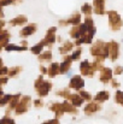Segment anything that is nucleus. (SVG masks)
Masks as SVG:
<instances>
[{
  "instance_id": "1",
  "label": "nucleus",
  "mask_w": 123,
  "mask_h": 124,
  "mask_svg": "<svg viewBox=\"0 0 123 124\" xmlns=\"http://www.w3.org/2000/svg\"><path fill=\"white\" fill-rule=\"evenodd\" d=\"M34 88H35L38 95H39L40 98H43V96H46V95L48 94V92L52 89V83L48 82V81H45V80H43V75H40V76L36 78L35 83H34Z\"/></svg>"
},
{
  "instance_id": "2",
  "label": "nucleus",
  "mask_w": 123,
  "mask_h": 124,
  "mask_svg": "<svg viewBox=\"0 0 123 124\" xmlns=\"http://www.w3.org/2000/svg\"><path fill=\"white\" fill-rule=\"evenodd\" d=\"M90 54L95 58V57H103V58H107V51H106V46L105 42L101 40H97L90 47Z\"/></svg>"
},
{
  "instance_id": "3",
  "label": "nucleus",
  "mask_w": 123,
  "mask_h": 124,
  "mask_svg": "<svg viewBox=\"0 0 123 124\" xmlns=\"http://www.w3.org/2000/svg\"><path fill=\"white\" fill-rule=\"evenodd\" d=\"M106 13L109 16V25L111 30H120L123 27V21L121 19L120 15L116 11H107Z\"/></svg>"
},
{
  "instance_id": "4",
  "label": "nucleus",
  "mask_w": 123,
  "mask_h": 124,
  "mask_svg": "<svg viewBox=\"0 0 123 124\" xmlns=\"http://www.w3.org/2000/svg\"><path fill=\"white\" fill-rule=\"evenodd\" d=\"M105 46H106V51H107V57L110 58L111 62H115L120 55V45H118V42L111 40V41L106 42Z\"/></svg>"
},
{
  "instance_id": "5",
  "label": "nucleus",
  "mask_w": 123,
  "mask_h": 124,
  "mask_svg": "<svg viewBox=\"0 0 123 124\" xmlns=\"http://www.w3.org/2000/svg\"><path fill=\"white\" fill-rule=\"evenodd\" d=\"M30 102H32V98L30 96H23V98H21L18 105L15 108V112L17 115H23V113L28 112V110L30 107Z\"/></svg>"
},
{
  "instance_id": "6",
  "label": "nucleus",
  "mask_w": 123,
  "mask_h": 124,
  "mask_svg": "<svg viewBox=\"0 0 123 124\" xmlns=\"http://www.w3.org/2000/svg\"><path fill=\"white\" fill-rule=\"evenodd\" d=\"M56 31H57V28L56 27H52L51 29H48L47 30V33H46V36L43 38V40H42V45L45 46V47H52L53 45H54V42H56Z\"/></svg>"
},
{
  "instance_id": "7",
  "label": "nucleus",
  "mask_w": 123,
  "mask_h": 124,
  "mask_svg": "<svg viewBox=\"0 0 123 124\" xmlns=\"http://www.w3.org/2000/svg\"><path fill=\"white\" fill-rule=\"evenodd\" d=\"M87 31H88V28H87V27L84 25V23H83V24H79V25H76V27H73L71 30L69 31V35H70V38L77 40V39L82 38Z\"/></svg>"
},
{
  "instance_id": "8",
  "label": "nucleus",
  "mask_w": 123,
  "mask_h": 124,
  "mask_svg": "<svg viewBox=\"0 0 123 124\" xmlns=\"http://www.w3.org/2000/svg\"><path fill=\"white\" fill-rule=\"evenodd\" d=\"M80 71H81V75L87 76V77H93V75H94V70L92 68V64L88 60H83L81 63Z\"/></svg>"
},
{
  "instance_id": "9",
  "label": "nucleus",
  "mask_w": 123,
  "mask_h": 124,
  "mask_svg": "<svg viewBox=\"0 0 123 124\" xmlns=\"http://www.w3.org/2000/svg\"><path fill=\"white\" fill-rule=\"evenodd\" d=\"M83 87H84V81L81 76L75 75L74 77H71V80L69 82V88L75 89V90H81Z\"/></svg>"
},
{
  "instance_id": "10",
  "label": "nucleus",
  "mask_w": 123,
  "mask_h": 124,
  "mask_svg": "<svg viewBox=\"0 0 123 124\" xmlns=\"http://www.w3.org/2000/svg\"><path fill=\"white\" fill-rule=\"evenodd\" d=\"M100 82L104 84H107L112 80V70L110 68H103L100 70V76H99Z\"/></svg>"
},
{
  "instance_id": "11",
  "label": "nucleus",
  "mask_w": 123,
  "mask_h": 124,
  "mask_svg": "<svg viewBox=\"0 0 123 124\" xmlns=\"http://www.w3.org/2000/svg\"><path fill=\"white\" fill-rule=\"evenodd\" d=\"M71 63H73V59L70 55H64L63 57V62L59 64V72L60 74H66L69 70H70V66H71Z\"/></svg>"
},
{
  "instance_id": "12",
  "label": "nucleus",
  "mask_w": 123,
  "mask_h": 124,
  "mask_svg": "<svg viewBox=\"0 0 123 124\" xmlns=\"http://www.w3.org/2000/svg\"><path fill=\"white\" fill-rule=\"evenodd\" d=\"M93 12L97 15H106L105 10V0H94L93 1Z\"/></svg>"
},
{
  "instance_id": "13",
  "label": "nucleus",
  "mask_w": 123,
  "mask_h": 124,
  "mask_svg": "<svg viewBox=\"0 0 123 124\" xmlns=\"http://www.w3.org/2000/svg\"><path fill=\"white\" fill-rule=\"evenodd\" d=\"M19 100H21V94H15V95H12V96H11V99H10V101H8V104H7L6 116H8V113H10L12 110H15V108H16V106L18 105Z\"/></svg>"
},
{
  "instance_id": "14",
  "label": "nucleus",
  "mask_w": 123,
  "mask_h": 124,
  "mask_svg": "<svg viewBox=\"0 0 123 124\" xmlns=\"http://www.w3.org/2000/svg\"><path fill=\"white\" fill-rule=\"evenodd\" d=\"M100 110H101V105L99 102H89L84 107V113L86 115H93V113H95Z\"/></svg>"
},
{
  "instance_id": "15",
  "label": "nucleus",
  "mask_w": 123,
  "mask_h": 124,
  "mask_svg": "<svg viewBox=\"0 0 123 124\" xmlns=\"http://www.w3.org/2000/svg\"><path fill=\"white\" fill-rule=\"evenodd\" d=\"M49 110H51L52 112H54V115H56V118H57V119L64 115L63 105H62V104H59V102H52V104H51V106H49Z\"/></svg>"
},
{
  "instance_id": "16",
  "label": "nucleus",
  "mask_w": 123,
  "mask_h": 124,
  "mask_svg": "<svg viewBox=\"0 0 123 124\" xmlns=\"http://www.w3.org/2000/svg\"><path fill=\"white\" fill-rule=\"evenodd\" d=\"M36 24L35 23H30L29 25H27L25 28H23L22 30H21V36H23V38H27V36H29V35H33L35 31H36Z\"/></svg>"
},
{
  "instance_id": "17",
  "label": "nucleus",
  "mask_w": 123,
  "mask_h": 124,
  "mask_svg": "<svg viewBox=\"0 0 123 124\" xmlns=\"http://www.w3.org/2000/svg\"><path fill=\"white\" fill-rule=\"evenodd\" d=\"M74 49V43L71 41H65L60 47H59V53L63 55H66L69 52H71Z\"/></svg>"
},
{
  "instance_id": "18",
  "label": "nucleus",
  "mask_w": 123,
  "mask_h": 124,
  "mask_svg": "<svg viewBox=\"0 0 123 124\" xmlns=\"http://www.w3.org/2000/svg\"><path fill=\"white\" fill-rule=\"evenodd\" d=\"M68 100H69L75 107H80L82 104L84 102V100L82 99L79 94H70L69 98H68Z\"/></svg>"
},
{
  "instance_id": "19",
  "label": "nucleus",
  "mask_w": 123,
  "mask_h": 124,
  "mask_svg": "<svg viewBox=\"0 0 123 124\" xmlns=\"http://www.w3.org/2000/svg\"><path fill=\"white\" fill-rule=\"evenodd\" d=\"M59 72V64L58 63H52L48 68H47V75L49 77H56Z\"/></svg>"
},
{
  "instance_id": "20",
  "label": "nucleus",
  "mask_w": 123,
  "mask_h": 124,
  "mask_svg": "<svg viewBox=\"0 0 123 124\" xmlns=\"http://www.w3.org/2000/svg\"><path fill=\"white\" fill-rule=\"evenodd\" d=\"M66 22H68V24H71L74 27L81 24V15H80V12H74L71 15V17L69 19H66Z\"/></svg>"
},
{
  "instance_id": "21",
  "label": "nucleus",
  "mask_w": 123,
  "mask_h": 124,
  "mask_svg": "<svg viewBox=\"0 0 123 124\" xmlns=\"http://www.w3.org/2000/svg\"><path fill=\"white\" fill-rule=\"evenodd\" d=\"M63 110H64V113L68 112V113H73V115H76L77 113V107H75L71 102H69L68 100H65L63 104Z\"/></svg>"
},
{
  "instance_id": "22",
  "label": "nucleus",
  "mask_w": 123,
  "mask_h": 124,
  "mask_svg": "<svg viewBox=\"0 0 123 124\" xmlns=\"http://www.w3.org/2000/svg\"><path fill=\"white\" fill-rule=\"evenodd\" d=\"M28 22V18L25 17V16H23V15H21V16H17L16 18H13L12 21H10V25H24L25 23Z\"/></svg>"
},
{
  "instance_id": "23",
  "label": "nucleus",
  "mask_w": 123,
  "mask_h": 124,
  "mask_svg": "<svg viewBox=\"0 0 123 124\" xmlns=\"http://www.w3.org/2000/svg\"><path fill=\"white\" fill-rule=\"evenodd\" d=\"M109 98H110L109 92H107V90H101V92H99V93L94 96V100H95V102H104V101H106Z\"/></svg>"
},
{
  "instance_id": "24",
  "label": "nucleus",
  "mask_w": 123,
  "mask_h": 124,
  "mask_svg": "<svg viewBox=\"0 0 123 124\" xmlns=\"http://www.w3.org/2000/svg\"><path fill=\"white\" fill-rule=\"evenodd\" d=\"M39 62L40 63H47V62H51L52 59V52L51 51H45L43 53L39 54Z\"/></svg>"
},
{
  "instance_id": "25",
  "label": "nucleus",
  "mask_w": 123,
  "mask_h": 124,
  "mask_svg": "<svg viewBox=\"0 0 123 124\" xmlns=\"http://www.w3.org/2000/svg\"><path fill=\"white\" fill-rule=\"evenodd\" d=\"M5 49L7 52L10 51H27L28 47H23V46H17V45H6Z\"/></svg>"
},
{
  "instance_id": "26",
  "label": "nucleus",
  "mask_w": 123,
  "mask_h": 124,
  "mask_svg": "<svg viewBox=\"0 0 123 124\" xmlns=\"http://www.w3.org/2000/svg\"><path fill=\"white\" fill-rule=\"evenodd\" d=\"M22 71V68L21 66H15V68H11L8 69V72H7V77H16L19 72Z\"/></svg>"
},
{
  "instance_id": "27",
  "label": "nucleus",
  "mask_w": 123,
  "mask_h": 124,
  "mask_svg": "<svg viewBox=\"0 0 123 124\" xmlns=\"http://www.w3.org/2000/svg\"><path fill=\"white\" fill-rule=\"evenodd\" d=\"M43 47H45V46L42 45V42H39V43H36L35 46H33V47L30 48V51H32V53H33V54L39 55V54H41V52H42Z\"/></svg>"
},
{
  "instance_id": "28",
  "label": "nucleus",
  "mask_w": 123,
  "mask_h": 124,
  "mask_svg": "<svg viewBox=\"0 0 123 124\" xmlns=\"http://www.w3.org/2000/svg\"><path fill=\"white\" fill-rule=\"evenodd\" d=\"M81 11L83 15H86V16H90L92 15V12H93V7L88 4V2H86V4H83L81 7Z\"/></svg>"
},
{
  "instance_id": "29",
  "label": "nucleus",
  "mask_w": 123,
  "mask_h": 124,
  "mask_svg": "<svg viewBox=\"0 0 123 124\" xmlns=\"http://www.w3.org/2000/svg\"><path fill=\"white\" fill-rule=\"evenodd\" d=\"M56 95L58 96H62V98H65V100H68L69 95H70V90L69 88H63V89H59L56 92Z\"/></svg>"
},
{
  "instance_id": "30",
  "label": "nucleus",
  "mask_w": 123,
  "mask_h": 124,
  "mask_svg": "<svg viewBox=\"0 0 123 124\" xmlns=\"http://www.w3.org/2000/svg\"><path fill=\"white\" fill-rule=\"evenodd\" d=\"M84 25L88 28V30L94 28V22H93V18L90 16H86V18H84Z\"/></svg>"
},
{
  "instance_id": "31",
  "label": "nucleus",
  "mask_w": 123,
  "mask_h": 124,
  "mask_svg": "<svg viewBox=\"0 0 123 124\" xmlns=\"http://www.w3.org/2000/svg\"><path fill=\"white\" fill-rule=\"evenodd\" d=\"M115 101H116V104L123 106V92H121V90L116 92V94H115Z\"/></svg>"
},
{
  "instance_id": "32",
  "label": "nucleus",
  "mask_w": 123,
  "mask_h": 124,
  "mask_svg": "<svg viewBox=\"0 0 123 124\" xmlns=\"http://www.w3.org/2000/svg\"><path fill=\"white\" fill-rule=\"evenodd\" d=\"M90 64H92V68H93L94 72H95V71H99V70H101V69L104 68L103 63H101V62H98V60H94V62L90 63Z\"/></svg>"
},
{
  "instance_id": "33",
  "label": "nucleus",
  "mask_w": 123,
  "mask_h": 124,
  "mask_svg": "<svg viewBox=\"0 0 123 124\" xmlns=\"http://www.w3.org/2000/svg\"><path fill=\"white\" fill-rule=\"evenodd\" d=\"M79 95L81 96L84 101H90V100H92V95H90L88 92H86V90H80Z\"/></svg>"
},
{
  "instance_id": "34",
  "label": "nucleus",
  "mask_w": 123,
  "mask_h": 124,
  "mask_svg": "<svg viewBox=\"0 0 123 124\" xmlns=\"http://www.w3.org/2000/svg\"><path fill=\"white\" fill-rule=\"evenodd\" d=\"M81 52H82V49L80 48V47H79L76 51H74V53L70 55V57H71V59H73V62H74V60H79V59H80V57H81Z\"/></svg>"
},
{
  "instance_id": "35",
  "label": "nucleus",
  "mask_w": 123,
  "mask_h": 124,
  "mask_svg": "<svg viewBox=\"0 0 123 124\" xmlns=\"http://www.w3.org/2000/svg\"><path fill=\"white\" fill-rule=\"evenodd\" d=\"M11 96H12V95H5V94H4V96L0 98V106H5V105H7L8 101H10V99H11Z\"/></svg>"
},
{
  "instance_id": "36",
  "label": "nucleus",
  "mask_w": 123,
  "mask_h": 124,
  "mask_svg": "<svg viewBox=\"0 0 123 124\" xmlns=\"http://www.w3.org/2000/svg\"><path fill=\"white\" fill-rule=\"evenodd\" d=\"M0 124H16V123H15V121H13L12 118H10L8 116H5L4 118L0 119Z\"/></svg>"
},
{
  "instance_id": "37",
  "label": "nucleus",
  "mask_w": 123,
  "mask_h": 124,
  "mask_svg": "<svg viewBox=\"0 0 123 124\" xmlns=\"http://www.w3.org/2000/svg\"><path fill=\"white\" fill-rule=\"evenodd\" d=\"M112 74H115L116 76H118V75H121V74H123V66H121V65L116 66V68H115V70L112 71Z\"/></svg>"
},
{
  "instance_id": "38",
  "label": "nucleus",
  "mask_w": 123,
  "mask_h": 124,
  "mask_svg": "<svg viewBox=\"0 0 123 124\" xmlns=\"http://www.w3.org/2000/svg\"><path fill=\"white\" fill-rule=\"evenodd\" d=\"M7 72H8V69H7L6 66H2V68H0V77H2V76L7 75Z\"/></svg>"
},
{
  "instance_id": "39",
  "label": "nucleus",
  "mask_w": 123,
  "mask_h": 124,
  "mask_svg": "<svg viewBox=\"0 0 123 124\" xmlns=\"http://www.w3.org/2000/svg\"><path fill=\"white\" fill-rule=\"evenodd\" d=\"M34 105H35V107H42L43 106V101L41 99H38V100L34 101Z\"/></svg>"
},
{
  "instance_id": "40",
  "label": "nucleus",
  "mask_w": 123,
  "mask_h": 124,
  "mask_svg": "<svg viewBox=\"0 0 123 124\" xmlns=\"http://www.w3.org/2000/svg\"><path fill=\"white\" fill-rule=\"evenodd\" d=\"M42 124H59V121L57 118H53V119H49V121H47V122H45Z\"/></svg>"
},
{
  "instance_id": "41",
  "label": "nucleus",
  "mask_w": 123,
  "mask_h": 124,
  "mask_svg": "<svg viewBox=\"0 0 123 124\" xmlns=\"http://www.w3.org/2000/svg\"><path fill=\"white\" fill-rule=\"evenodd\" d=\"M110 82H111V84H112V87H114V88H117V87H120V82H118V81H116V80H114V78H112Z\"/></svg>"
},
{
  "instance_id": "42",
  "label": "nucleus",
  "mask_w": 123,
  "mask_h": 124,
  "mask_svg": "<svg viewBox=\"0 0 123 124\" xmlns=\"http://www.w3.org/2000/svg\"><path fill=\"white\" fill-rule=\"evenodd\" d=\"M7 83V77H0V88L2 84H6Z\"/></svg>"
},
{
  "instance_id": "43",
  "label": "nucleus",
  "mask_w": 123,
  "mask_h": 124,
  "mask_svg": "<svg viewBox=\"0 0 123 124\" xmlns=\"http://www.w3.org/2000/svg\"><path fill=\"white\" fill-rule=\"evenodd\" d=\"M40 71L42 75H47V68H45L43 65H41L40 66Z\"/></svg>"
},
{
  "instance_id": "44",
  "label": "nucleus",
  "mask_w": 123,
  "mask_h": 124,
  "mask_svg": "<svg viewBox=\"0 0 123 124\" xmlns=\"http://www.w3.org/2000/svg\"><path fill=\"white\" fill-rule=\"evenodd\" d=\"M4 18V13H2V10L0 8V19H2Z\"/></svg>"
},
{
  "instance_id": "45",
  "label": "nucleus",
  "mask_w": 123,
  "mask_h": 124,
  "mask_svg": "<svg viewBox=\"0 0 123 124\" xmlns=\"http://www.w3.org/2000/svg\"><path fill=\"white\" fill-rule=\"evenodd\" d=\"M4 96V93H2V89L0 88V98H2Z\"/></svg>"
},
{
  "instance_id": "46",
  "label": "nucleus",
  "mask_w": 123,
  "mask_h": 124,
  "mask_svg": "<svg viewBox=\"0 0 123 124\" xmlns=\"http://www.w3.org/2000/svg\"><path fill=\"white\" fill-rule=\"evenodd\" d=\"M0 68H2V59L0 58Z\"/></svg>"
},
{
  "instance_id": "47",
  "label": "nucleus",
  "mask_w": 123,
  "mask_h": 124,
  "mask_svg": "<svg viewBox=\"0 0 123 124\" xmlns=\"http://www.w3.org/2000/svg\"><path fill=\"white\" fill-rule=\"evenodd\" d=\"M0 8H1V4H0Z\"/></svg>"
}]
</instances>
